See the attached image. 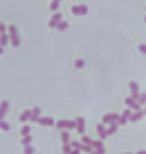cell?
Returning <instances> with one entry per match:
<instances>
[{
	"instance_id": "277c9868",
	"label": "cell",
	"mask_w": 146,
	"mask_h": 154,
	"mask_svg": "<svg viewBox=\"0 0 146 154\" xmlns=\"http://www.w3.org/2000/svg\"><path fill=\"white\" fill-rule=\"evenodd\" d=\"M119 120V114L110 112V114H104L103 115V124H110V123H118Z\"/></svg>"
},
{
	"instance_id": "f35d334b",
	"label": "cell",
	"mask_w": 146,
	"mask_h": 154,
	"mask_svg": "<svg viewBox=\"0 0 146 154\" xmlns=\"http://www.w3.org/2000/svg\"><path fill=\"white\" fill-rule=\"evenodd\" d=\"M125 154H133V153H125Z\"/></svg>"
},
{
	"instance_id": "cb8c5ba5",
	"label": "cell",
	"mask_w": 146,
	"mask_h": 154,
	"mask_svg": "<svg viewBox=\"0 0 146 154\" xmlns=\"http://www.w3.org/2000/svg\"><path fill=\"white\" fill-rule=\"evenodd\" d=\"M137 102H139L140 106H142V105H146V93H140V96L137 97Z\"/></svg>"
},
{
	"instance_id": "3957f363",
	"label": "cell",
	"mask_w": 146,
	"mask_h": 154,
	"mask_svg": "<svg viewBox=\"0 0 146 154\" xmlns=\"http://www.w3.org/2000/svg\"><path fill=\"white\" fill-rule=\"evenodd\" d=\"M72 14L73 15H78V17H84V15H87L88 14V6L87 5H75V6H72Z\"/></svg>"
},
{
	"instance_id": "603a6c76",
	"label": "cell",
	"mask_w": 146,
	"mask_h": 154,
	"mask_svg": "<svg viewBox=\"0 0 146 154\" xmlns=\"http://www.w3.org/2000/svg\"><path fill=\"white\" fill-rule=\"evenodd\" d=\"M30 130H31L30 126H22L21 127V135L22 136H27V135H30Z\"/></svg>"
},
{
	"instance_id": "484cf974",
	"label": "cell",
	"mask_w": 146,
	"mask_h": 154,
	"mask_svg": "<svg viewBox=\"0 0 146 154\" xmlns=\"http://www.w3.org/2000/svg\"><path fill=\"white\" fill-rule=\"evenodd\" d=\"M72 151V145L70 144H63V154H70Z\"/></svg>"
},
{
	"instance_id": "d6986e66",
	"label": "cell",
	"mask_w": 146,
	"mask_h": 154,
	"mask_svg": "<svg viewBox=\"0 0 146 154\" xmlns=\"http://www.w3.org/2000/svg\"><path fill=\"white\" fill-rule=\"evenodd\" d=\"M58 8H60V2H58V0H52V2H51V5H49V9H51V11H54V12H57V11H58Z\"/></svg>"
},
{
	"instance_id": "8d00e7d4",
	"label": "cell",
	"mask_w": 146,
	"mask_h": 154,
	"mask_svg": "<svg viewBox=\"0 0 146 154\" xmlns=\"http://www.w3.org/2000/svg\"><path fill=\"white\" fill-rule=\"evenodd\" d=\"M90 154H98V153L97 151H93V153H90Z\"/></svg>"
},
{
	"instance_id": "7402d4cb",
	"label": "cell",
	"mask_w": 146,
	"mask_h": 154,
	"mask_svg": "<svg viewBox=\"0 0 146 154\" xmlns=\"http://www.w3.org/2000/svg\"><path fill=\"white\" fill-rule=\"evenodd\" d=\"M81 142H84V144H87V145L93 147V142H94V141H93L90 136H85V135H84V136H82V139H81Z\"/></svg>"
},
{
	"instance_id": "9c48e42d",
	"label": "cell",
	"mask_w": 146,
	"mask_h": 154,
	"mask_svg": "<svg viewBox=\"0 0 146 154\" xmlns=\"http://www.w3.org/2000/svg\"><path fill=\"white\" fill-rule=\"evenodd\" d=\"M37 123L40 126H55V121H54L52 117H39Z\"/></svg>"
},
{
	"instance_id": "7c38bea8",
	"label": "cell",
	"mask_w": 146,
	"mask_h": 154,
	"mask_svg": "<svg viewBox=\"0 0 146 154\" xmlns=\"http://www.w3.org/2000/svg\"><path fill=\"white\" fill-rule=\"evenodd\" d=\"M145 117V112L140 109V111H134L133 114H131V117H130V121L131 123H136V121H139V120H142Z\"/></svg>"
},
{
	"instance_id": "2e32d148",
	"label": "cell",
	"mask_w": 146,
	"mask_h": 154,
	"mask_svg": "<svg viewBox=\"0 0 146 154\" xmlns=\"http://www.w3.org/2000/svg\"><path fill=\"white\" fill-rule=\"evenodd\" d=\"M10 42V39H9V35H6V33H1L0 35V47H4V45H7Z\"/></svg>"
},
{
	"instance_id": "836d02e7",
	"label": "cell",
	"mask_w": 146,
	"mask_h": 154,
	"mask_svg": "<svg viewBox=\"0 0 146 154\" xmlns=\"http://www.w3.org/2000/svg\"><path fill=\"white\" fill-rule=\"evenodd\" d=\"M81 151L79 150H75V148H72V151H70V154H79Z\"/></svg>"
},
{
	"instance_id": "4316f807",
	"label": "cell",
	"mask_w": 146,
	"mask_h": 154,
	"mask_svg": "<svg viewBox=\"0 0 146 154\" xmlns=\"http://www.w3.org/2000/svg\"><path fill=\"white\" fill-rule=\"evenodd\" d=\"M24 154H34V148L31 145H25L24 147Z\"/></svg>"
},
{
	"instance_id": "74e56055",
	"label": "cell",
	"mask_w": 146,
	"mask_h": 154,
	"mask_svg": "<svg viewBox=\"0 0 146 154\" xmlns=\"http://www.w3.org/2000/svg\"><path fill=\"white\" fill-rule=\"evenodd\" d=\"M143 112H145V115H146V108H145V111H143Z\"/></svg>"
},
{
	"instance_id": "7a4b0ae2",
	"label": "cell",
	"mask_w": 146,
	"mask_h": 154,
	"mask_svg": "<svg viewBox=\"0 0 146 154\" xmlns=\"http://www.w3.org/2000/svg\"><path fill=\"white\" fill-rule=\"evenodd\" d=\"M55 127H58L60 130H72L76 129V120L70 121V120H58L55 123Z\"/></svg>"
},
{
	"instance_id": "ba28073f",
	"label": "cell",
	"mask_w": 146,
	"mask_h": 154,
	"mask_svg": "<svg viewBox=\"0 0 146 154\" xmlns=\"http://www.w3.org/2000/svg\"><path fill=\"white\" fill-rule=\"evenodd\" d=\"M76 130L79 135H84V132H85V118L84 117L76 118Z\"/></svg>"
},
{
	"instance_id": "4fadbf2b",
	"label": "cell",
	"mask_w": 146,
	"mask_h": 154,
	"mask_svg": "<svg viewBox=\"0 0 146 154\" xmlns=\"http://www.w3.org/2000/svg\"><path fill=\"white\" fill-rule=\"evenodd\" d=\"M96 130H97V135L100 139H104V138H107V129L104 127V124H98L97 127H96Z\"/></svg>"
},
{
	"instance_id": "ab89813d",
	"label": "cell",
	"mask_w": 146,
	"mask_h": 154,
	"mask_svg": "<svg viewBox=\"0 0 146 154\" xmlns=\"http://www.w3.org/2000/svg\"><path fill=\"white\" fill-rule=\"evenodd\" d=\"M145 23H146V17H145Z\"/></svg>"
},
{
	"instance_id": "f1b7e54d",
	"label": "cell",
	"mask_w": 146,
	"mask_h": 154,
	"mask_svg": "<svg viewBox=\"0 0 146 154\" xmlns=\"http://www.w3.org/2000/svg\"><path fill=\"white\" fill-rule=\"evenodd\" d=\"M101 147H103V142H101V139H98V141H94V142H93V148L98 150V148H101Z\"/></svg>"
},
{
	"instance_id": "e575fe53",
	"label": "cell",
	"mask_w": 146,
	"mask_h": 154,
	"mask_svg": "<svg viewBox=\"0 0 146 154\" xmlns=\"http://www.w3.org/2000/svg\"><path fill=\"white\" fill-rule=\"evenodd\" d=\"M137 154H146V150H140V151H137Z\"/></svg>"
},
{
	"instance_id": "44dd1931",
	"label": "cell",
	"mask_w": 146,
	"mask_h": 154,
	"mask_svg": "<svg viewBox=\"0 0 146 154\" xmlns=\"http://www.w3.org/2000/svg\"><path fill=\"white\" fill-rule=\"evenodd\" d=\"M31 139H33V138H31L30 135H27V136H24V138L21 139V144H22L24 147H25V145H30V144H31Z\"/></svg>"
},
{
	"instance_id": "83f0119b",
	"label": "cell",
	"mask_w": 146,
	"mask_h": 154,
	"mask_svg": "<svg viewBox=\"0 0 146 154\" xmlns=\"http://www.w3.org/2000/svg\"><path fill=\"white\" fill-rule=\"evenodd\" d=\"M75 66H76L78 69H81V67H84V66H85V61H84L82 58H78V60L75 61Z\"/></svg>"
},
{
	"instance_id": "52a82bcc",
	"label": "cell",
	"mask_w": 146,
	"mask_h": 154,
	"mask_svg": "<svg viewBox=\"0 0 146 154\" xmlns=\"http://www.w3.org/2000/svg\"><path fill=\"white\" fill-rule=\"evenodd\" d=\"M130 91H131V97H134L137 100V97L140 96V90H139V84L136 81H131L130 82Z\"/></svg>"
},
{
	"instance_id": "5bb4252c",
	"label": "cell",
	"mask_w": 146,
	"mask_h": 154,
	"mask_svg": "<svg viewBox=\"0 0 146 154\" xmlns=\"http://www.w3.org/2000/svg\"><path fill=\"white\" fill-rule=\"evenodd\" d=\"M30 117H31V109H27V111H24V112L19 115V121H21V123H25V121L30 120Z\"/></svg>"
},
{
	"instance_id": "30bf717a",
	"label": "cell",
	"mask_w": 146,
	"mask_h": 154,
	"mask_svg": "<svg viewBox=\"0 0 146 154\" xmlns=\"http://www.w3.org/2000/svg\"><path fill=\"white\" fill-rule=\"evenodd\" d=\"M7 111H9V102L7 100H3V102L0 103V121L4 118V115L7 114Z\"/></svg>"
},
{
	"instance_id": "5b68a950",
	"label": "cell",
	"mask_w": 146,
	"mask_h": 154,
	"mask_svg": "<svg viewBox=\"0 0 146 154\" xmlns=\"http://www.w3.org/2000/svg\"><path fill=\"white\" fill-rule=\"evenodd\" d=\"M131 114H133V111L130 109V108H127L124 112H122V115H119V120H118V126H124L127 121H130V117H131Z\"/></svg>"
},
{
	"instance_id": "f546056e",
	"label": "cell",
	"mask_w": 146,
	"mask_h": 154,
	"mask_svg": "<svg viewBox=\"0 0 146 154\" xmlns=\"http://www.w3.org/2000/svg\"><path fill=\"white\" fill-rule=\"evenodd\" d=\"M139 51L142 52V54H145V55H146V45H145V44L139 45Z\"/></svg>"
},
{
	"instance_id": "8992f818",
	"label": "cell",
	"mask_w": 146,
	"mask_h": 154,
	"mask_svg": "<svg viewBox=\"0 0 146 154\" xmlns=\"http://www.w3.org/2000/svg\"><path fill=\"white\" fill-rule=\"evenodd\" d=\"M125 105H127V108H130L131 111H140V105H139V102L134 99V97H127L125 99Z\"/></svg>"
},
{
	"instance_id": "d4e9b609",
	"label": "cell",
	"mask_w": 146,
	"mask_h": 154,
	"mask_svg": "<svg viewBox=\"0 0 146 154\" xmlns=\"http://www.w3.org/2000/svg\"><path fill=\"white\" fill-rule=\"evenodd\" d=\"M0 129H1V130H4V132H7V130L10 129V126H9L4 120H1V121H0Z\"/></svg>"
},
{
	"instance_id": "9a60e30c",
	"label": "cell",
	"mask_w": 146,
	"mask_h": 154,
	"mask_svg": "<svg viewBox=\"0 0 146 154\" xmlns=\"http://www.w3.org/2000/svg\"><path fill=\"white\" fill-rule=\"evenodd\" d=\"M61 142L63 144H70L72 142V139H70V135H69V132L67 130H61Z\"/></svg>"
},
{
	"instance_id": "ffe728a7",
	"label": "cell",
	"mask_w": 146,
	"mask_h": 154,
	"mask_svg": "<svg viewBox=\"0 0 146 154\" xmlns=\"http://www.w3.org/2000/svg\"><path fill=\"white\" fill-rule=\"evenodd\" d=\"M51 20L55 21V23H60V21H63V15H61L60 12H55V14L51 17Z\"/></svg>"
},
{
	"instance_id": "d6a6232c",
	"label": "cell",
	"mask_w": 146,
	"mask_h": 154,
	"mask_svg": "<svg viewBox=\"0 0 146 154\" xmlns=\"http://www.w3.org/2000/svg\"><path fill=\"white\" fill-rule=\"evenodd\" d=\"M96 151H97L98 154H104V153H106V150H104L103 147H101V148H98V150H96Z\"/></svg>"
},
{
	"instance_id": "6da1fadb",
	"label": "cell",
	"mask_w": 146,
	"mask_h": 154,
	"mask_svg": "<svg viewBox=\"0 0 146 154\" xmlns=\"http://www.w3.org/2000/svg\"><path fill=\"white\" fill-rule=\"evenodd\" d=\"M9 39H10V44L13 47H19L21 44V39H19V35H18V30L15 26H9Z\"/></svg>"
},
{
	"instance_id": "d590c367",
	"label": "cell",
	"mask_w": 146,
	"mask_h": 154,
	"mask_svg": "<svg viewBox=\"0 0 146 154\" xmlns=\"http://www.w3.org/2000/svg\"><path fill=\"white\" fill-rule=\"evenodd\" d=\"M0 54H3V47H0Z\"/></svg>"
},
{
	"instance_id": "1f68e13d",
	"label": "cell",
	"mask_w": 146,
	"mask_h": 154,
	"mask_svg": "<svg viewBox=\"0 0 146 154\" xmlns=\"http://www.w3.org/2000/svg\"><path fill=\"white\" fill-rule=\"evenodd\" d=\"M57 24H58V23H55V21H52V20H51V21H49V27H51V29H57Z\"/></svg>"
},
{
	"instance_id": "4dcf8cb0",
	"label": "cell",
	"mask_w": 146,
	"mask_h": 154,
	"mask_svg": "<svg viewBox=\"0 0 146 154\" xmlns=\"http://www.w3.org/2000/svg\"><path fill=\"white\" fill-rule=\"evenodd\" d=\"M6 30H7V29H6V26H4V24L0 21V35H1V33H4Z\"/></svg>"
},
{
	"instance_id": "e0dca14e",
	"label": "cell",
	"mask_w": 146,
	"mask_h": 154,
	"mask_svg": "<svg viewBox=\"0 0 146 154\" xmlns=\"http://www.w3.org/2000/svg\"><path fill=\"white\" fill-rule=\"evenodd\" d=\"M116 130H118V123H110L109 127H107V136L116 133Z\"/></svg>"
},
{
	"instance_id": "ac0fdd59",
	"label": "cell",
	"mask_w": 146,
	"mask_h": 154,
	"mask_svg": "<svg viewBox=\"0 0 146 154\" xmlns=\"http://www.w3.org/2000/svg\"><path fill=\"white\" fill-rule=\"evenodd\" d=\"M57 29H58L60 32H64V30L69 29V23H67V21H60V23L57 24Z\"/></svg>"
},
{
	"instance_id": "8fae6325",
	"label": "cell",
	"mask_w": 146,
	"mask_h": 154,
	"mask_svg": "<svg viewBox=\"0 0 146 154\" xmlns=\"http://www.w3.org/2000/svg\"><path fill=\"white\" fill-rule=\"evenodd\" d=\"M40 114H42V111H40V108H39V106L33 108V109H31V117H30V121H33V123H37V120H39Z\"/></svg>"
},
{
	"instance_id": "60d3db41",
	"label": "cell",
	"mask_w": 146,
	"mask_h": 154,
	"mask_svg": "<svg viewBox=\"0 0 146 154\" xmlns=\"http://www.w3.org/2000/svg\"><path fill=\"white\" fill-rule=\"evenodd\" d=\"M58 2H61V0H58Z\"/></svg>"
}]
</instances>
